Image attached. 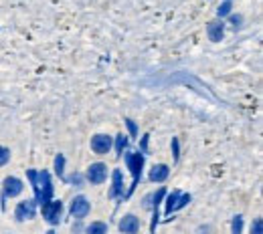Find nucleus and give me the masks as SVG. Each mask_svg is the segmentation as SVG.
<instances>
[{"instance_id":"22","label":"nucleus","mask_w":263,"mask_h":234,"mask_svg":"<svg viewBox=\"0 0 263 234\" xmlns=\"http://www.w3.org/2000/svg\"><path fill=\"white\" fill-rule=\"evenodd\" d=\"M172 154H174V160L178 162V158H180V154H178V139H176V137L172 139Z\"/></svg>"},{"instance_id":"18","label":"nucleus","mask_w":263,"mask_h":234,"mask_svg":"<svg viewBox=\"0 0 263 234\" xmlns=\"http://www.w3.org/2000/svg\"><path fill=\"white\" fill-rule=\"evenodd\" d=\"M217 14H219V18H223V16L231 14V2L229 0H227V2H223V4L217 8Z\"/></svg>"},{"instance_id":"24","label":"nucleus","mask_w":263,"mask_h":234,"mask_svg":"<svg viewBox=\"0 0 263 234\" xmlns=\"http://www.w3.org/2000/svg\"><path fill=\"white\" fill-rule=\"evenodd\" d=\"M126 125H128V130H130V134L134 135V137H136V135H138V127H136V123H134L132 119H128V121H126Z\"/></svg>"},{"instance_id":"13","label":"nucleus","mask_w":263,"mask_h":234,"mask_svg":"<svg viewBox=\"0 0 263 234\" xmlns=\"http://www.w3.org/2000/svg\"><path fill=\"white\" fill-rule=\"evenodd\" d=\"M178 198H180V192H172L168 198H166V206H164V214L168 216V214H172L174 210H176V204H178Z\"/></svg>"},{"instance_id":"14","label":"nucleus","mask_w":263,"mask_h":234,"mask_svg":"<svg viewBox=\"0 0 263 234\" xmlns=\"http://www.w3.org/2000/svg\"><path fill=\"white\" fill-rule=\"evenodd\" d=\"M85 234H107V224L105 222H91L85 228Z\"/></svg>"},{"instance_id":"11","label":"nucleus","mask_w":263,"mask_h":234,"mask_svg":"<svg viewBox=\"0 0 263 234\" xmlns=\"http://www.w3.org/2000/svg\"><path fill=\"white\" fill-rule=\"evenodd\" d=\"M124 196V178H122V172L120 169H114V186L109 190V198H120Z\"/></svg>"},{"instance_id":"3","label":"nucleus","mask_w":263,"mask_h":234,"mask_svg":"<svg viewBox=\"0 0 263 234\" xmlns=\"http://www.w3.org/2000/svg\"><path fill=\"white\" fill-rule=\"evenodd\" d=\"M43 216L49 224H59L61 216H63V202L61 200H51L47 206H43Z\"/></svg>"},{"instance_id":"7","label":"nucleus","mask_w":263,"mask_h":234,"mask_svg":"<svg viewBox=\"0 0 263 234\" xmlns=\"http://www.w3.org/2000/svg\"><path fill=\"white\" fill-rule=\"evenodd\" d=\"M107 178V167L105 164H91V166L87 167V180L91 182V184H101L103 180Z\"/></svg>"},{"instance_id":"9","label":"nucleus","mask_w":263,"mask_h":234,"mask_svg":"<svg viewBox=\"0 0 263 234\" xmlns=\"http://www.w3.org/2000/svg\"><path fill=\"white\" fill-rule=\"evenodd\" d=\"M138 230H140V220H138L134 214H126V216L120 220V232L136 234Z\"/></svg>"},{"instance_id":"10","label":"nucleus","mask_w":263,"mask_h":234,"mask_svg":"<svg viewBox=\"0 0 263 234\" xmlns=\"http://www.w3.org/2000/svg\"><path fill=\"white\" fill-rule=\"evenodd\" d=\"M206 33H209V38H211L213 42H219V40L225 36V25H223V20H213V23H209Z\"/></svg>"},{"instance_id":"8","label":"nucleus","mask_w":263,"mask_h":234,"mask_svg":"<svg viewBox=\"0 0 263 234\" xmlns=\"http://www.w3.org/2000/svg\"><path fill=\"white\" fill-rule=\"evenodd\" d=\"M109 147H111V137H109V135H103V134L93 135V139H91V150H93L96 154L103 156V154L109 152Z\"/></svg>"},{"instance_id":"25","label":"nucleus","mask_w":263,"mask_h":234,"mask_svg":"<svg viewBox=\"0 0 263 234\" xmlns=\"http://www.w3.org/2000/svg\"><path fill=\"white\" fill-rule=\"evenodd\" d=\"M146 145H148V135L142 137V150H146Z\"/></svg>"},{"instance_id":"4","label":"nucleus","mask_w":263,"mask_h":234,"mask_svg":"<svg viewBox=\"0 0 263 234\" xmlns=\"http://www.w3.org/2000/svg\"><path fill=\"white\" fill-rule=\"evenodd\" d=\"M23 182L18 180V178H14V176H8L6 180H4V184H2V200H6V198H14V196H18L21 192H23Z\"/></svg>"},{"instance_id":"17","label":"nucleus","mask_w":263,"mask_h":234,"mask_svg":"<svg viewBox=\"0 0 263 234\" xmlns=\"http://www.w3.org/2000/svg\"><path fill=\"white\" fill-rule=\"evenodd\" d=\"M243 232V216H235L233 218V234Z\"/></svg>"},{"instance_id":"15","label":"nucleus","mask_w":263,"mask_h":234,"mask_svg":"<svg viewBox=\"0 0 263 234\" xmlns=\"http://www.w3.org/2000/svg\"><path fill=\"white\" fill-rule=\"evenodd\" d=\"M126 147H128V137L126 135H118L116 137V152H118L116 156H122Z\"/></svg>"},{"instance_id":"1","label":"nucleus","mask_w":263,"mask_h":234,"mask_svg":"<svg viewBox=\"0 0 263 234\" xmlns=\"http://www.w3.org/2000/svg\"><path fill=\"white\" fill-rule=\"evenodd\" d=\"M27 176H29V180H31V186H33L34 196H36L34 202H39L41 208L47 206V204L51 202V198H53V182H51L49 172H45V169H43V172L29 169Z\"/></svg>"},{"instance_id":"12","label":"nucleus","mask_w":263,"mask_h":234,"mask_svg":"<svg viewBox=\"0 0 263 234\" xmlns=\"http://www.w3.org/2000/svg\"><path fill=\"white\" fill-rule=\"evenodd\" d=\"M168 174H170L168 166L158 164V166H154L150 169V180H152V182H164L166 178H168Z\"/></svg>"},{"instance_id":"16","label":"nucleus","mask_w":263,"mask_h":234,"mask_svg":"<svg viewBox=\"0 0 263 234\" xmlns=\"http://www.w3.org/2000/svg\"><path fill=\"white\" fill-rule=\"evenodd\" d=\"M63 167H65V158L59 154V156L55 158V172H57V176H59V178H65V174H63Z\"/></svg>"},{"instance_id":"21","label":"nucleus","mask_w":263,"mask_h":234,"mask_svg":"<svg viewBox=\"0 0 263 234\" xmlns=\"http://www.w3.org/2000/svg\"><path fill=\"white\" fill-rule=\"evenodd\" d=\"M69 182L75 184V186H83V176H81V174H73V176L69 178Z\"/></svg>"},{"instance_id":"6","label":"nucleus","mask_w":263,"mask_h":234,"mask_svg":"<svg viewBox=\"0 0 263 234\" xmlns=\"http://www.w3.org/2000/svg\"><path fill=\"white\" fill-rule=\"evenodd\" d=\"M89 210H91V204L87 202L85 196L73 198V202H71V216H73V218L81 220V218H85V216L89 214Z\"/></svg>"},{"instance_id":"23","label":"nucleus","mask_w":263,"mask_h":234,"mask_svg":"<svg viewBox=\"0 0 263 234\" xmlns=\"http://www.w3.org/2000/svg\"><path fill=\"white\" fill-rule=\"evenodd\" d=\"M241 23H243V18H241L239 14H233V16H231V25H233L235 29H237V27H241Z\"/></svg>"},{"instance_id":"19","label":"nucleus","mask_w":263,"mask_h":234,"mask_svg":"<svg viewBox=\"0 0 263 234\" xmlns=\"http://www.w3.org/2000/svg\"><path fill=\"white\" fill-rule=\"evenodd\" d=\"M251 234H263V220L261 218H255L253 224H251Z\"/></svg>"},{"instance_id":"20","label":"nucleus","mask_w":263,"mask_h":234,"mask_svg":"<svg viewBox=\"0 0 263 234\" xmlns=\"http://www.w3.org/2000/svg\"><path fill=\"white\" fill-rule=\"evenodd\" d=\"M8 160H10V150H6V147L0 145V166L8 164Z\"/></svg>"},{"instance_id":"2","label":"nucleus","mask_w":263,"mask_h":234,"mask_svg":"<svg viewBox=\"0 0 263 234\" xmlns=\"http://www.w3.org/2000/svg\"><path fill=\"white\" fill-rule=\"evenodd\" d=\"M126 164H128V167H130V172H132V186H130V190H128V196H130L132 192L136 190L140 178H142L144 154H140V152H128V154H126Z\"/></svg>"},{"instance_id":"26","label":"nucleus","mask_w":263,"mask_h":234,"mask_svg":"<svg viewBox=\"0 0 263 234\" xmlns=\"http://www.w3.org/2000/svg\"><path fill=\"white\" fill-rule=\"evenodd\" d=\"M47 234H57V232H53V230H49V232H47Z\"/></svg>"},{"instance_id":"5","label":"nucleus","mask_w":263,"mask_h":234,"mask_svg":"<svg viewBox=\"0 0 263 234\" xmlns=\"http://www.w3.org/2000/svg\"><path fill=\"white\" fill-rule=\"evenodd\" d=\"M36 214V202L34 200H25V202H18L16 210H14V216L18 222H25V220H31L34 218Z\"/></svg>"}]
</instances>
